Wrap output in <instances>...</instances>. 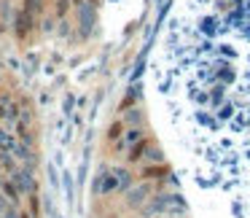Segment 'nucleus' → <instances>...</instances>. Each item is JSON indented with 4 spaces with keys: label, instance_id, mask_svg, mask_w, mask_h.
Listing matches in <instances>:
<instances>
[{
    "label": "nucleus",
    "instance_id": "nucleus-1",
    "mask_svg": "<svg viewBox=\"0 0 250 218\" xmlns=\"http://www.w3.org/2000/svg\"><path fill=\"white\" fill-rule=\"evenodd\" d=\"M156 92L194 183L250 210V0H180L169 19Z\"/></svg>",
    "mask_w": 250,
    "mask_h": 218
}]
</instances>
